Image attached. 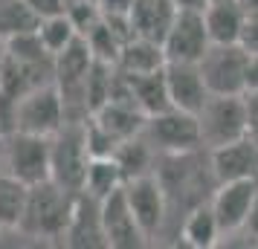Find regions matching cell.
I'll return each mask as SVG.
<instances>
[{
  "label": "cell",
  "mask_w": 258,
  "mask_h": 249,
  "mask_svg": "<svg viewBox=\"0 0 258 249\" xmlns=\"http://www.w3.org/2000/svg\"><path fill=\"white\" fill-rule=\"evenodd\" d=\"M73 206H76V191L58 186L55 180L29 186V197H26V209L18 232L35 240H64Z\"/></svg>",
  "instance_id": "1"
},
{
  "label": "cell",
  "mask_w": 258,
  "mask_h": 249,
  "mask_svg": "<svg viewBox=\"0 0 258 249\" xmlns=\"http://www.w3.org/2000/svg\"><path fill=\"white\" fill-rule=\"evenodd\" d=\"M9 131H24V133H38V136H52L61 131V125L67 122V107L61 99L55 81L41 84L18 96L9 102Z\"/></svg>",
  "instance_id": "2"
},
{
  "label": "cell",
  "mask_w": 258,
  "mask_h": 249,
  "mask_svg": "<svg viewBox=\"0 0 258 249\" xmlns=\"http://www.w3.org/2000/svg\"><path fill=\"white\" fill-rule=\"evenodd\" d=\"M49 156H52V180L79 194L84 186L87 165L93 159L84 119H67L61 131L49 136Z\"/></svg>",
  "instance_id": "3"
},
{
  "label": "cell",
  "mask_w": 258,
  "mask_h": 249,
  "mask_svg": "<svg viewBox=\"0 0 258 249\" xmlns=\"http://www.w3.org/2000/svg\"><path fill=\"white\" fill-rule=\"evenodd\" d=\"M198 125L206 151L246 136L244 93H209L198 110Z\"/></svg>",
  "instance_id": "4"
},
{
  "label": "cell",
  "mask_w": 258,
  "mask_h": 249,
  "mask_svg": "<svg viewBox=\"0 0 258 249\" xmlns=\"http://www.w3.org/2000/svg\"><path fill=\"white\" fill-rule=\"evenodd\" d=\"M3 171H9L26 186H38L52 180V156H49V136L24 131H6L3 139Z\"/></svg>",
  "instance_id": "5"
},
{
  "label": "cell",
  "mask_w": 258,
  "mask_h": 249,
  "mask_svg": "<svg viewBox=\"0 0 258 249\" xmlns=\"http://www.w3.org/2000/svg\"><path fill=\"white\" fill-rule=\"evenodd\" d=\"M142 133L160 154H191L203 148L198 113H188L180 107H168L163 113L148 116Z\"/></svg>",
  "instance_id": "6"
},
{
  "label": "cell",
  "mask_w": 258,
  "mask_h": 249,
  "mask_svg": "<svg viewBox=\"0 0 258 249\" xmlns=\"http://www.w3.org/2000/svg\"><path fill=\"white\" fill-rule=\"evenodd\" d=\"M246 52L241 44H212L198 61L209 93H246Z\"/></svg>",
  "instance_id": "7"
},
{
  "label": "cell",
  "mask_w": 258,
  "mask_h": 249,
  "mask_svg": "<svg viewBox=\"0 0 258 249\" xmlns=\"http://www.w3.org/2000/svg\"><path fill=\"white\" fill-rule=\"evenodd\" d=\"M122 191H125V200H128L131 212L140 223L142 235L148 240L157 237L165 229V220H168V197H165V189L157 177V171L145 174V177L128 180L122 186Z\"/></svg>",
  "instance_id": "8"
},
{
  "label": "cell",
  "mask_w": 258,
  "mask_h": 249,
  "mask_svg": "<svg viewBox=\"0 0 258 249\" xmlns=\"http://www.w3.org/2000/svg\"><path fill=\"white\" fill-rule=\"evenodd\" d=\"M212 47L209 29L203 9H177V18L168 35L163 41L165 61H183V64H198L206 49Z\"/></svg>",
  "instance_id": "9"
},
{
  "label": "cell",
  "mask_w": 258,
  "mask_h": 249,
  "mask_svg": "<svg viewBox=\"0 0 258 249\" xmlns=\"http://www.w3.org/2000/svg\"><path fill=\"white\" fill-rule=\"evenodd\" d=\"M258 194V180H229V183H218L215 191L209 194V206L218 226H221L223 237H232L244 232L249 206Z\"/></svg>",
  "instance_id": "10"
},
{
  "label": "cell",
  "mask_w": 258,
  "mask_h": 249,
  "mask_svg": "<svg viewBox=\"0 0 258 249\" xmlns=\"http://www.w3.org/2000/svg\"><path fill=\"white\" fill-rule=\"evenodd\" d=\"M64 243L73 249H107V235L102 223V200L79 191L73 206L70 223L64 232Z\"/></svg>",
  "instance_id": "11"
},
{
  "label": "cell",
  "mask_w": 258,
  "mask_h": 249,
  "mask_svg": "<svg viewBox=\"0 0 258 249\" xmlns=\"http://www.w3.org/2000/svg\"><path fill=\"white\" fill-rule=\"evenodd\" d=\"M209 165L215 183L229 180H258V142L241 136L235 142L218 145L209 151Z\"/></svg>",
  "instance_id": "12"
},
{
  "label": "cell",
  "mask_w": 258,
  "mask_h": 249,
  "mask_svg": "<svg viewBox=\"0 0 258 249\" xmlns=\"http://www.w3.org/2000/svg\"><path fill=\"white\" fill-rule=\"evenodd\" d=\"M102 223H105V235H107V249H137L148 240L142 235L122 189H116L113 194H107L102 200Z\"/></svg>",
  "instance_id": "13"
},
{
  "label": "cell",
  "mask_w": 258,
  "mask_h": 249,
  "mask_svg": "<svg viewBox=\"0 0 258 249\" xmlns=\"http://www.w3.org/2000/svg\"><path fill=\"white\" fill-rule=\"evenodd\" d=\"M165 87L171 107L198 113L203 102L209 99V87L203 81V72L198 64H183V61H165Z\"/></svg>",
  "instance_id": "14"
},
{
  "label": "cell",
  "mask_w": 258,
  "mask_h": 249,
  "mask_svg": "<svg viewBox=\"0 0 258 249\" xmlns=\"http://www.w3.org/2000/svg\"><path fill=\"white\" fill-rule=\"evenodd\" d=\"M177 9L180 6L174 0H134V6L128 12L131 35L154 41V44H163L177 18Z\"/></svg>",
  "instance_id": "15"
},
{
  "label": "cell",
  "mask_w": 258,
  "mask_h": 249,
  "mask_svg": "<svg viewBox=\"0 0 258 249\" xmlns=\"http://www.w3.org/2000/svg\"><path fill=\"white\" fill-rule=\"evenodd\" d=\"M122 81L128 87L134 105L140 107L145 116H154V113H163L171 107V99H168V87H165V67L154 72H140V75H125L119 72Z\"/></svg>",
  "instance_id": "16"
},
{
  "label": "cell",
  "mask_w": 258,
  "mask_h": 249,
  "mask_svg": "<svg viewBox=\"0 0 258 249\" xmlns=\"http://www.w3.org/2000/svg\"><path fill=\"white\" fill-rule=\"evenodd\" d=\"M223 237L221 226H218V217L212 212L209 200L191 206L183 220H180V240L191 249H212L218 240Z\"/></svg>",
  "instance_id": "17"
},
{
  "label": "cell",
  "mask_w": 258,
  "mask_h": 249,
  "mask_svg": "<svg viewBox=\"0 0 258 249\" xmlns=\"http://www.w3.org/2000/svg\"><path fill=\"white\" fill-rule=\"evenodd\" d=\"M113 159L119 162L122 174H125V183L134 177H145V174H154L157 171V162H160V151L148 142L145 133H137L125 142H119V148L113 151Z\"/></svg>",
  "instance_id": "18"
},
{
  "label": "cell",
  "mask_w": 258,
  "mask_h": 249,
  "mask_svg": "<svg viewBox=\"0 0 258 249\" xmlns=\"http://www.w3.org/2000/svg\"><path fill=\"white\" fill-rule=\"evenodd\" d=\"M203 18H206L212 44H238L241 41V29H244L246 18L235 0H212L203 9Z\"/></svg>",
  "instance_id": "19"
},
{
  "label": "cell",
  "mask_w": 258,
  "mask_h": 249,
  "mask_svg": "<svg viewBox=\"0 0 258 249\" xmlns=\"http://www.w3.org/2000/svg\"><path fill=\"white\" fill-rule=\"evenodd\" d=\"M165 67V52L163 44H154L145 38H134L131 35L122 44V52L116 58V70L125 75H140V72H154Z\"/></svg>",
  "instance_id": "20"
},
{
  "label": "cell",
  "mask_w": 258,
  "mask_h": 249,
  "mask_svg": "<svg viewBox=\"0 0 258 249\" xmlns=\"http://www.w3.org/2000/svg\"><path fill=\"white\" fill-rule=\"evenodd\" d=\"M122 186H125V174H122V168L113 156H93L90 159L82 186L84 194H90L96 200H105L107 194H113Z\"/></svg>",
  "instance_id": "21"
},
{
  "label": "cell",
  "mask_w": 258,
  "mask_h": 249,
  "mask_svg": "<svg viewBox=\"0 0 258 249\" xmlns=\"http://www.w3.org/2000/svg\"><path fill=\"white\" fill-rule=\"evenodd\" d=\"M29 186L12 177L9 171H0V229H18L26 209Z\"/></svg>",
  "instance_id": "22"
},
{
  "label": "cell",
  "mask_w": 258,
  "mask_h": 249,
  "mask_svg": "<svg viewBox=\"0 0 258 249\" xmlns=\"http://www.w3.org/2000/svg\"><path fill=\"white\" fill-rule=\"evenodd\" d=\"M38 35H41V44L47 47V52L55 58L58 52L70 47L73 41H79V29L73 24V18L67 15V9L58 15H49V18H41L38 21Z\"/></svg>",
  "instance_id": "23"
},
{
  "label": "cell",
  "mask_w": 258,
  "mask_h": 249,
  "mask_svg": "<svg viewBox=\"0 0 258 249\" xmlns=\"http://www.w3.org/2000/svg\"><path fill=\"white\" fill-rule=\"evenodd\" d=\"M38 18L24 0H0V38L18 35V32H29V29H38Z\"/></svg>",
  "instance_id": "24"
},
{
  "label": "cell",
  "mask_w": 258,
  "mask_h": 249,
  "mask_svg": "<svg viewBox=\"0 0 258 249\" xmlns=\"http://www.w3.org/2000/svg\"><path fill=\"white\" fill-rule=\"evenodd\" d=\"M244 107H246V136L258 142V90L244 93Z\"/></svg>",
  "instance_id": "25"
},
{
  "label": "cell",
  "mask_w": 258,
  "mask_h": 249,
  "mask_svg": "<svg viewBox=\"0 0 258 249\" xmlns=\"http://www.w3.org/2000/svg\"><path fill=\"white\" fill-rule=\"evenodd\" d=\"M96 6L110 21H128V12H131V6H134V0H96Z\"/></svg>",
  "instance_id": "26"
},
{
  "label": "cell",
  "mask_w": 258,
  "mask_h": 249,
  "mask_svg": "<svg viewBox=\"0 0 258 249\" xmlns=\"http://www.w3.org/2000/svg\"><path fill=\"white\" fill-rule=\"evenodd\" d=\"M24 3L38 18H49V15H58L67 9V0H24Z\"/></svg>",
  "instance_id": "27"
},
{
  "label": "cell",
  "mask_w": 258,
  "mask_h": 249,
  "mask_svg": "<svg viewBox=\"0 0 258 249\" xmlns=\"http://www.w3.org/2000/svg\"><path fill=\"white\" fill-rule=\"evenodd\" d=\"M246 52H258V18H246L244 29H241V41H238Z\"/></svg>",
  "instance_id": "28"
},
{
  "label": "cell",
  "mask_w": 258,
  "mask_h": 249,
  "mask_svg": "<svg viewBox=\"0 0 258 249\" xmlns=\"http://www.w3.org/2000/svg\"><path fill=\"white\" fill-rule=\"evenodd\" d=\"M241 235L252 237L258 243V194H255V200H252V206H249V214H246V223H244V232Z\"/></svg>",
  "instance_id": "29"
},
{
  "label": "cell",
  "mask_w": 258,
  "mask_h": 249,
  "mask_svg": "<svg viewBox=\"0 0 258 249\" xmlns=\"http://www.w3.org/2000/svg\"><path fill=\"white\" fill-rule=\"evenodd\" d=\"M246 90H258V52H249L246 61Z\"/></svg>",
  "instance_id": "30"
},
{
  "label": "cell",
  "mask_w": 258,
  "mask_h": 249,
  "mask_svg": "<svg viewBox=\"0 0 258 249\" xmlns=\"http://www.w3.org/2000/svg\"><path fill=\"white\" fill-rule=\"evenodd\" d=\"M244 18H258V0H235Z\"/></svg>",
  "instance_id": "31"
},
{
  "label": "cell",
  "mask_w": 258,
  "mask_h": 249,
  "mask_svg": "<svg viewBox=\"0 0 258 249\" xmlns=\"http://www.w3.org/2000/svg\"><path fill=\"white\" fill-rule=\"evenodd\" d=\"M180 9H206L209 6V0H174Z\"/></svg>",
  "instance_id": "32"
},
{
  "label": "cell",
  "mask_w": 258,
  "mask_h": 249,
  "mask_svg": "<svg viewBox=\"0 0 258 249\" xmlns=\"http://www.w3.org/2000/svg\"><path fill=\"white\" fill-rule=\"evenodd\" d=\"M3 64H6V41L0 38V72H3Z\"/></svg>",
  "instance_id": "33"
},
{
  "label": "cell",
  "mask_w": 258,
  "mask_h": 249,
  "mask_svg": "<svg viewBox=\"0 0 258 249\" xmlns=\"http://www.w3.org/2000/svg\"><path fill=\"white\" fill-rule=\"evenodd\" d=\"M3 139H6V133L0 136V171H3Z\"/></svg>",
  "instance_id": "34"
},
{
  "label": "cell",
  "mask_w": 258,
  "mask_h": 249,
  "mask_svg": "<svg viewBox=\"0 0 258 249\" xmlns=\"http://www.w3.org/2000/svg\"><path fill=\"white\" fill-rule=\"evenodd\" d=\"M3 133H6V125H3V116H0V136H3Z\"/></svg>",
  "instance_id": "35"
},
{
  "label": "cell",
  "mask_w": 258,
  "mask_h": 249,
  "mask_svg": "<svg viewBox=\"0 0 258 249\" xmlns=\"http://www.w3.org/2000/svg\"><path fill=\"white\" fill-rule=\"evenodd\" d=\"M0 232H3V229H0Z\"/></svg>",
  "instance_id": "36"
}]
</instances>
